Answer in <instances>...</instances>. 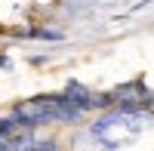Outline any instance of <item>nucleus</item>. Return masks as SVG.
I'll list each match as a JSON object with an SVG mask.
<instances>
[{
	"instance_id": "1",
	"label": "nucleus",
	"mask_w": 154,
	"mask_h": 151,
	"mask_svg": "<svg viewBox=\"0 0 154 151\" xmlns=\"http://www.w3.org/2000/svg\"><path fill=\"white\" fill-rule=\"evenodd\" d=\"M46 99L53 102V108H56V120H59V123H77V120H83V111L77 108L74 102H68L65 93H46Z\"/></svg>"
},
{
	"instance_id": "2",
	"label": "nucleus",
	"mask_w": 154,
	"mask_h": 151,
	"mask_svg": "<svg viewBox=\"0 0 154 151\" xmlns=\"http://www.w3.org/2000/svg\"><path fill=\"white\" fill-rule=\"evenodd\" d=\"M65 96H68V102H74L77 108L83 111V114H86V111H93V93H89V90H86L83 83L71 80V83L65 86Z\"/></svg>"
},
{
	"instance_id": "3",
	"label": "nucleus",
	"mask_w": 154,
	"mask_h": 151,
	"mask_svg": "<svg viewBox=\"0 0 154 151\" xmlns=\"http://www.w3.org/2000/svg\"><path fill=\"white\" fill-rule=\"evenodd\" d=\"M93 108L111 111V108H117V99H114V93H93Z\"/></svg>"
},
{
	"instance_id": "4",
	"label": "nucleus",
	"mask_w": 154,
	"mask_h": 151,
	"mask_svg": "<svg viewBox=\"0 0 154 151\" xmlns=\"http://www.w3.org/2000/svg\"><path fill=\"white\" fill-rule=\"evenodd\" d=\"M19 133V127H16V120H12V114H6V117H0V139H12V136Z\"/></svg>"
},
{
	"instance_id": "5",
	"label": "nucleus",
	"mask_w": 154,
	"mask_h": 151,
	"mask_svg": "<svg viewBox=\"0 0 154 151\" xmlns=\"http://www.w3.org/2000/svg\"><path fill=\"white\" fill-rule=\"evenodd\" d=\"M31 37H40V40H62V31H53V28H31Z\"/></svg>"
},
{
	"instance_id": "6",
	"label": "nucleus",
	"mask_w": 154,
	"mask_h": 151,
	"mask_svg": "<svg viewBox=\"0 0 154 151\" xmlns=\"http://www.w3.org/2000/svg\"><path fill=\"white\" fill-rule=\"evenodd\" d=\"M31 151H62V148H59V142H56V139H43V142H37Z\"/></svg>"
},
{
	"instance_id": "7",
	"label": "nucleus",
	"mask_w": 154,
	"mask_h": 151,
	"mask_svg": "<svg viewBox=\"0 0 154 151\" xmlns=\"http://www.w3.org/2000/svg\"><path fill=\"white\" fill-rule=\"evenodd\" d=\"M0 151H12V148H9V142H6V139H0Z\"/></svg>"
},
{
	"instance_id": "8",
	"label": "nucleus",
	"mask_w": 154,
	"mask_h": 151,
	"mask_svg": "<svg viewBox=\"0 0 154 151\" xmlns=\"http://www.w3.org/2000/svg\"><path fill=\"white\" fill-rule=\"evenodd\" d=\"M0 31H3V28H0Z\"/></svg>"
}]
</instances>
